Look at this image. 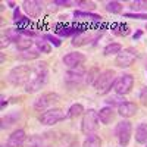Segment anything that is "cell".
I'll list each match as a JSON object with an SVG mask.
<instances>
[{
  "instance_id": "1",
  "label": "cell",
  "mask_w": 147,
  "mask_h": 147,
  "mask_svg": "<svg viewBox=\"0 0 147 147\" xmlns=\"http://www.w3.org/2000/svg\"><path fill=\"white\" fill-rule=\"evenodd\" d=\"M49 81V69L46 62L37 63V66L32 69L31 80L27 82V85L24 87V91L27 94H34L37 91H40Z\"/></svg>"
},
{
  "instance_id": "2",
  "label": "cell",
  "mask_w": 147,
  "mask_h": 147,
  "mask_svg": "<svg viewBox=\"0 0 147 147\" xmlns=\"http://www.w3.org/2000/svg\"><path fill=\"white\" fill-rule=\"evenodd\" d=\"M31 75H32V69L28 65H18L7 72L6 81L13 87H22V85L25 87L27 82L31 80Z\"/></svg>"
},
{
  "instance_id": "3",
  "label": "cell",
  "mask_w": 147,
  "mask_h": 147,
  "mask_svg": "<svg viewBox=\"0 0 147 147\" xmlns=\"http://www.w3.org/2000/svg\"><path fill=\"white\" fill-rule=\"evenodd\" d=\"M116 80V74L113 69H105L100 72V75L97 77L96 82L93 84V87L96 88L97 93L106 94L110 91V88H113V84Z\"/></svg>"
},
{
  "instance_id": "4",
  "label": "cell",
  "mask_w": 147,
  "mask_h": 147,
  "mask_svg": "<svg viewBox=\"0 0 147 147\" xmlns=\"http://www.w3.org/2000/svg\"><path fill=\"white\" fill-rule=\"evenodd\" d=\"M99 116H97V110L94 109H88L85 110L82 115V121H81V132L85 134V136H91V134H96L97 129H99Z\"/></svg>"
},
{
  "instance_id": "5",
  "label": "cell",
  "mask_w": 147,
  "mask_h": 147,
  "mask_svg": "<svg viewBox=\"0 0 147 147\" xmlns=\"http://www.w3.org/2000/svg\"><path fill=\"white\" fill-rule=\"evenodd\" d=\"M132 136V124L128 119L119 121L115 127V137L118 138V143L121 147H128Z\"/></svg>"
},
{
  "instance_id": "6",
  "label": "cell",
  "mask_w": 147,
  "mask_h": 147,
  "mask_svg": "<svg viewBox=\"0 0 147 147\" xmlns=\"http://www.w3.org/2000/svg\"><path fill=\"white\" fill-rule=\"evenodd\" d=\"M63 119H66V113H65V110L59 109V107H52V109L46 110V112H43L40 115V118H38L40 124L46 125V127L56 125L57 122L63 121Z\"/></svg>"
},
{
  "instance_id": "7",
  "label": "cell",
  "mask_w": 147,
  "mask_h": 147,
  "mask_svg": "<svg viewBox=\"0 0 147 147\" xmlns=\"http://www.w3.org/2000/svg\"><path fill=\"white\" fill-rule=\"evenodd\" d=\"M60 100V96L57 93H53V91H49V93H44L41 94L38 99H35L32 106L35 110H40V112H46V110L52 109L53 105H56L57 102Z\"/></svg>"
},
{
  "instance_id": "8",
  "label": "cell",
  "mask_w": 147,
  "mask_h": 147,
  "mask_svg": "<svg viewBox=\"0 0 147 147\" xmlns=\"http://www.w3.org/2000/svg\"><path fill=\"white\" fill-rule=\"evenodd\" d=\"M137 50L132 47H127V49H122V50L116 55L115 59V65L118 68H129L137 59Z\"/></svg>"
},
{
  "instance_id": "9",
  "label": "cell",
  "mask_w": 147,
  "mask_h": 147,
  "mask_svg": "<svg viewBox=\"0 0 147 147\" xmlns=\"http://www.w3.org/2000/svg\"><path fill=\"white\" fill-rule=\"evenodd\" d=\"M132 87H134V77L131 74H122L121 77L115 80V84H113V90L119 96H125L131 93Z\"/></svg>"
},
{
  "instance_id": "10",
  "label": "cell",
  "mask_w": 147,
  "mask_h": 147,
  "mask_svg": "<svg viewBox=\"0 0 147 147\" xmlns=\"http://www.w3.org/2000/svg\"><path fill=\"white\" fill-rule=\"evenodd\" d=\"M85 75H87V69H85V66L80 65L75 68H71L65 74V81L68 85H78L82 81H85Z\"/></svg>"
},
{
  "instance_id": "11",
  "label": "cell",
  "mask_w": 147,
  "mask_h": 147,
  "mask_svg": "<svg viewBox=\"0 0 147 147\" xmlns=\"http://www.w3.org/2000/svg\"><path fill=\"white\" fill-rule=\"evenodd\" d=\"M22 9L24 12L30 16V18H38L43 12V3L41 2H37V0H25L22 2Z\"/></svg>"
},
{
  "instance_id": "12",
  "label": "cell",
  "mask_w": 147,
  "mask_h": 147,
  "mask_svg": "<svg viewBox=\"0 0 147 147\" xmlns=\"http://www.w3.org/2000/svg\"><path fill=\"white\" fill-rule=\"evenodd\" d=\"M25 138H27L25 131H24L22 128H18V129H15L13 132L10 134L6 144H2V147H22Z\"/></svg>"
},
{
  "instance_id": "13",
  "label": "cell",
  "mask_w": 147,
  "mask_h": 147,
  "mask_svg": "<svg viewBox=\"0 0 147 147\" xmlns=\"http://www.w3.org/2000/svg\"><path fill=\"white\" fill-rule=\"evenodd\" d=\"M99 35H102V32H96V34H90V32H78L75 37L72 38V46H85V44H90L93 41H96L99 38Z\"/></svg>"
},
{
  "instance_id": "14",
  "label": "cell",
  "mask_w": 147,
  "mask_h": 147,
  "mask_svg": "<svg viewBox=\"0 0 147 147\" xmlns=\"http://www.w3.org/2000/svg\"><path fill=\"white\" fill-rule=\"evenodd\" d=\"M85 60H87L85 55H82V53H80V52H71V53H66V55L63 56V63H65L69 69L82 65Z\"/></svg>"
},
{
  "instance_id": "15",
  "label": "cell",
  "mask_w": 147,
  "mask_h": 147,
  "mask_svg": "<svg viewBox=\"0 0 147 147\" xmlns=\"http://www.w3.org/2000/svg\"><path fill=\"white\" fill-rule=\"evenodd\" d=\"M137 112H138V106L134 102H125V103H122L118 107V115L122 116V118H125V119L136 116Z\"/></svg>"
},
{
  "instance_id": "16",
  "label": "cell",
  "mask_w": 147,
  "mask_h": 147,
  "mask_svg": "<svg viewBox=\"0 0 147 147\" xmlns=\"http://www.w3.org/2000/svg\"><path fill=\"white\" fill-rule=\"evenodd\" d=\"M97 116H99V121L102 122L103 125H109L110 122L115 119V110H113V107L105 106V107H102L99 112H97Z\"/></svg>"
},
{
  "instance_id": "17",
  "label": "cell",
  "mask_w": 147,
  "mask_h": 147,
  "mask_svg": "<svg viewBox=\"0 0 147 147\" xmlns=\"http://www.w3.org/2000/svg\"><path fill=\"white\" fill-rule=\"evenodd\" d=\"M15 43H16V49H18V50H21V52H27V50H30V47L34 44V40L31 38V37H27V35L21 34V35H19V38H18Z\"/></svg>"
},
{
  "instance_id": "18",
  "label": "cell",
  "mask_w": 147,
  "mask_h": 147,
  "mask_svg": "<svg viewBox=\"0 0 147 147\" xmlns=\"http://www.w3.org/2000/svg\"><path fill=\"white\" fill-rule=\"evenodd\" d=\"M136 141L138 144H146L147 143V124L141 122L136 128Z\"/></svg>"
},
{
  "instance_id": "19",
  "label": "cell",
  "mask_w": 147,
  "mask_h": 147,
  "mask_svg": "<svg viewBox=\"0 0 147 147\" xmlns=\"http://www.w3.org/2000/svg\"><path fill=\"white\" fill-rule=\"evenodd\" d=\"M85 112V109L81 103H75V105H72L69 109H68V112H66V118L68 119H77L80 116H82Z\"/></svg>"
},
{
  "instance_id": "20",
  "label": "cell",
  "mask_w": 147,
  "mask_h": 147,
  "mask_svg": "<svg viewBox=\"0 0 147 147\" xmlns=\"http://www.w3.org/2000/svg\"><path fill=\"white\" fill-rule=\"evenodd\" d=\"M19 116H21L19 112H12V113L3 116V118H2V129H7L9 127H12V125H13L15 122L19 119Z\"/></svg>"
},
{
  "instance_id": "21",
  "label": "cell",
  "mask_w": 147,
  "mask_h": 147,
  "mask_svg": "<svg viewBox=\"0 0 147 147\" xmlns=\"http://www.w3.org/2000/svg\"><path fill=\"white\" fill-rule=\"evenodd\" d=\"M35 46H37V52H41V53H46V55H49L52 52V44L49 41H46L44 37H37Z\"/></svg>"
},
{
  "instance_id": "22",
  "label": "cell",
  "mask_w": 147,
  "mask_h": 147,
  "mask_svg": "<svg viewBox=\"0 0 147 147\" xmlns=\"http://www.w3.org/2000/svg\"><path fill=\"white\" fill-rule=\"evenodd\" d=\"M100 69L97 68V66H91L88 71H87V75H85V84L87 85H93L94 82H96V80H97V77L100 75Z\"/></svg>"
},
{
  "instance_id": "23",
  "label": "cell",
  "mask_w": 147,
  "mask_h": 147,
  "mask_svg": "<svg viewBox=\"0 0 147 147\" xmlns=\"http://www.w3.org/2000/svg\"><path fill=\"white\" fill-rule=\"evenodd\" d=\"M74 16L77 19H90V21H102L100 15L91 13V12H84V10H75L74 12Z\"/></svg>"
},
{
  "instance_id": "24",
  "label": "cell",
  "mask_w": 147,
  "mask_h": 147,
  "mask_svg": "<svg viewBox=\"0 0 147 147\" xmlns=\"http://www.w3.org/2000/svg\"><path fill=\"white\" fill-rule=\"evenodd\" d=\"M82 147H102V140L99 136L96 134H91V136H87L82 143Z\"/></svg>"
},
{
  "instance_id": "25",
  "label": "cell",
  "mask_w": 147,
  "mask_h": 147,
  "mask_svg": "<svg viewBox=\"0 0 147 147\" xmlns=\"http://www.w3.org/2000/svg\"><path fill=\"white\" fill-rule=\"evenodd\" d=\"M129 9L134 10V13H143V12H147V0H136V2H131Z\"/></svg>"
},
{
  "instance_id": "26",
  "label": "cell",
  "mask_w": 147,
  "mask_h": 147,
  "mask_svg": "<svg viewBox=\"0 0 147 147\" xmlns=\"http://www.w3.org/2000/svg\"><path fill=\"white\" fill-rule=\"evenodd\" d=\"M41 146H43V138L40 136H28L22 144V147H41Z\"/></svg>"
},
{
  "instance_id": "27",
  "label": "cell",
  "mask_w": 147,
  "mask_h": 147,
  "mask_svg": "<svg viewBox=\"0 0 147 147\" xmlns=\"http://www.w3.org/2000/svg\"><path fill=\"white\" fill-rule=\"evenodd\" d=\"M105 103L109 106V107H115V106H121L122 103H125V99L124 96H119V94H115V96H110V97H106Z\"/></svg>"
},
{
  "instance_id": "28",
  "label": "cell",
  "mask_w": 147,
  "mask_h": 147,
  "mask_svg": "<svg viewBox=\"0 0 147 147\" xmlns=\"http://www.w3.org/2000/svg\"><path fill=\"white\" fill-rule=\"evenodd\" d=\"M122 50V46L118 43H110L103 49V55L105 56H112V55H118Z\"/></svg>"
},
{
  "instance_id": "29",
  "label": "cell",
  "mask_w": 147,
  "mask_h": 147,
  "mask_svg": "<svg viewBox=\"0 0 147 147\" xmlns=\"http://www.w3.org/2000/svg\"><path fill=\"white\" fill-rule=\"evenodd\" d=\"M112 31L113 34L119 35V37H125L129 34V28L128 25H125V24H115V25L112 27Z\"/></svg>"
},
{
  "instance_id": "30",
  "label": "cell",
  "mask_w": 147,
  "mask_h": 147,
  "mask_svg": "<svg viewBox=\"0 0 147 147\" xmlns=\"http://www.w3.org/2000/svg\"><path fill=\"white\" fill-rule=\"evenodd\" d=\"M40 57V53L38 52H32V50H27V52H22L18 59L19 60H24V62H30V60H35Z\"/></svg>"
},
{
  "instance_id": "31",
  "label": "cell",
  "mask_w": 147,
  "mask_h": 147,
  "mask_svg": "<svg viewBox=\"0 0 147 147\" xmlns=\"http://www.w3.org/2000/svg\"><path fill=\"white\" fill-rule=\"evenodd\" d=\"M106 10L109 12V13H113V15H116V13H121L122 12V3L121 2H107L106 3Z\"/></svg>"
},
{
  "instance_id": "32",
  "label": "cell",
  "mask_w": 147,
  "mask_h": 147,
  "mask_svg": "<svg viewBox=\"0 0 147 147\" xmlns=\"http://www.w3.org/2000/svg\"><path fill=\"white\" fill-rule=\"evenodd\" d=\"M56 32H57L59 35H62V37H69V35L75 37V35L78 34V30L74 28V27H66V28H62V30H57Z\"/></svg>"
},
{
  "instance_id": "33",
  "label": "cell",
  "mask_w": 147,
  "mask_h": 147,
  "mask_svg": "<svg viewBox=\"0 0 147 147\" xmlns=\"http://www.w3.org/2000/svg\"><path fill=\"white\" fill-rule=\"evenodd\" d=\"M5 35L7 37V38L10 40V41H16L18 38H19V32H18V30L16 28H7L6 30V32H5Z\"/></svg>"
},
{
  "instance_id": "34",
  "label": "cell",
  "mask_w": 147,
  "mask_h": 147,
  "mask_svg": "<svg viewBox=\"0 0 147 147\" xmlns=\"http://www.w3.org/2000/svg\"><path fill=\"white\" fill-rule=\"evenodd\" d=\"M77 6L81 7V10L87 12V10H94L97 7V5L94 2H77Z\"/></svg>"
},
{
  "instance_id": "35",
  "label": "cell",
  "mask_w": 147,
  "mask_h": 147,
  "mask_svg": "<svg viewBox=\"0 0 147 147\" xmlns=\"http://www.w3.org/2000/svg\"><path fill=\"white\" fill-rule=\"evenodd\" d=\"M43 37H44V40H46V41H49L50 44H53L55 47H59L60 44H62V41H60L57 37L52 35V34H46V35H43Z\"/></svg>"
},
{
  "instance_id": "36",
  "label": "cell",
  "mask_w": 147,
  "mask_h": 147,
  "mask_svg": "<svg viewBox=\"0 0 147 147\" xmlns=\"http://www.w3.org/2000/svg\"><path fill=\"white\" fill-rule=\"evenodd\" d=\"M125 18H132V19H147V13H134V12H129V13H124Z\"/></svg>"
},
{
  "instance_id": "37",
  "label": "cell",
  "mask_w": 147,
  "mask_h": 147,
  "mask_svg": "<svg viewBox=\"0 0 147 147\" xmlns=\"http://www.w3.org/2000/svg\"><path fill=\"white\" fill-rule=\"evenodd\" d=\"M138 99H140V102H141V105H143V106H147V85L141 88Z\"/></svg>"
},
{
  "instance_id": "38",
  "label": "cell",
  "mask_w": 147,
  "mask_h": 147,
  "mask_svg": "<svg viewBox=\"0 0 147 147\" xmlns=\"http://www.w3.org/2000/svg\"><path fill=\"white\" fill-rule=\"evenodd\" d=\"M10 43H12V41H10V40L7 38V37H6V35L3 34V35H2V43H0V49H2V50H3V49H6V47H7V46H9Z\"/></svg>"
},
{
  "instance_id": "39",
  "label": "cell",
  "mask_w": 147,
  "mask_h": 147,
  "mask_svg": "<svg viewBox=\"0 0 147 147\" xmlns=\"http://www.w3.org/2000/svg\"><path fill=\"white\" fill-rule=\"evenodd\" d=\"M22 18H21V9L19 7H15V10H13V21L15 22H19Z\"/></svg>"
},
{
  "instance_id": "40",
  "label": "cell",
  "mask_w": 147,
  "mask_h": 147,
  "mask_svg": "<svg viewBox=\"0 0 147 147\" xmlns=\"http://www.w3.org/2000/svg\"><path fill=\"white\" fill-rule=\"evenodd\" d=\"M7 102H6V97H5V94H2V109H5V105H6Z\"/></svg>"
},
{
  "instance_id": "41",
  "label": "cell",
  "mask_w": 147,
  "mask_h": 147,
  "mask_svg": "<svg viewBox=\"0 0 147 147\" xmlns=\"http://www.w3.org/2000/svg\"><path fill=\"white\" fill-rule=\"evenodd\" d=\"M140 37H141V31H137L136 34H134V35H132V38H134V40H136V38H140Z\"/></svg>"
},
{
  "instance_id": "42",
  "label": "cell",
  "mask_w": 147,
  "mask_h": 147,
  "mask_svg": "<svg viewBox=\"0 0 147 147\" xmlns=\"http://www.w3.org/2000/svg\"><path fill=\"white\" fill-rule=\"evenodd\" d=\"M7 5H9L10 7H15V3H13V2H7Z\"/></svg>"
},
{
  "instance_id": "43",
  "label": "cell",
  "mask_w": 147,
  "mask_h": 147,
  "mask_svg": "<svg viewBox=\"0 0 147 147\" xmlns=\"http://www.w3.org/2000/svg\"><path fill=\"white\" fill-rule=\"evenodd\" d=\"M146 71H147V65H146Z\"/></svg>"
},
{
  "instance_id": "44",
  "label": "cell",
  "mask_w": 147,
  "mask_h": 147,
  "mask_svg": "<svg viewBox=\"0 0 147 147\" xmlns=\"http://www.w3.org/2000/svg\"><path fill=\"white\" fill-rule=\"evenodd\" d=\"M146 30H147V25H146Z\"/></svg>"
},
{
  "instance_id": "45",
  "label": "cell",
  "mask_w": 147,
  "mask_h": 147,
  "mask_svg": "<svg viewBox=\"0 0 147 147\" xmlns=\"http://www.w3.org/2000/svg\"><path fill=\"white\" fill-rule=\"evenodd\" d=\"M146 147H147V143H146Z\"/></svg>"
}]
</instances>
